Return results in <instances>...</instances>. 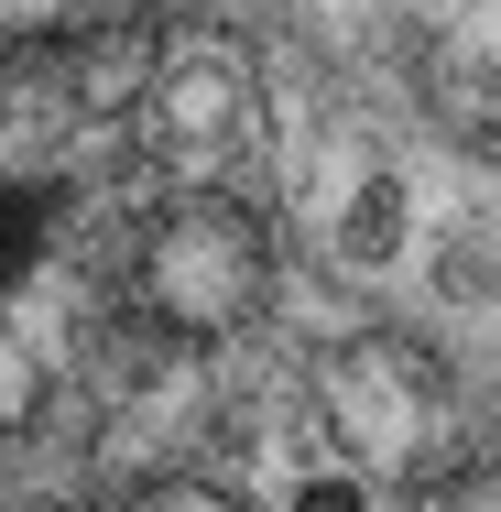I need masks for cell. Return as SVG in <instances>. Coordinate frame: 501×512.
<instances>
[{"mask_svg": "<svg viewBox=\"0 0 501 512\" xmlns=\"http://www.w3.org/2000/svg\"><path fill=\"white\" fill-rule=\"evenodd\" d=\"M131 512H251L240 491H207V480H164V491H142Z\"/></svg>", "mask_w": 501, "mask_h": 512, "instance_id": "5", "label": "cell"}, {"mask_svg": "<svg viewBox=\"0 0 501 512\" xmlns=\"http://www.w3.org/2000/svg\"><path fill=\"white\" fill-rule=\"evenodd\" d=\"M197 11H229V0H197Z\"/></svg>", "mask_w": 501, "mask_h": 512, "instance_id": "6", "label": "cell"}, {"mask_svg": "<svg viewBox=\"0 0 501 512\" xmlns=\"http://www.w3.org/2000/svg\"><path fill=\"white\" fill-rule=\"evenodd\" d=\"M273 295V240H262V218L229 197H186L175 218H153V240H142V306L164 316L175 338H229V327H251Z\"/></svg>", "mask_w": 501, "mask_h": 512, "instance_id": "1", "label": "cell"}, {"mask_svg": "<svg viewBox=\"0 0 501 512\" xmlns=\"http://www.w3.org/2000/svg\"><path fill=\"white\" fill-rule=\"evenodd\" d=\"M229 109H240V77H218V66H197V77H175V120H186V131H218Z\"/></svg>", "mask_w": 501, "mask_h": 512, "instance_id": "4", "label": "cell"}, {"mask_svg": "<svg viewBox=\"0 0 501 512\" xmlns=\"http://www.w3.org/2000/svg\"><path fill=\"white\" fill-rule=\"evenodd\" d=\"M120 22H131V0H0V44H88Z\"/></svg>", "mask_w": 501, "mask_h": 512, "instance_id": "2", "label": "cell"}, {"mask_svg": "<svg viewBox=\"0 0 501 512\" xmlns=\"http://www.w3.org/2000/svg\"><path fill=\"white\" fill-rule=\"evenodd\" d=\"M33 404H44V360H33L22 338H0V436H22Z\"/></svg>", "mask_w": 501, "mask_h": 512, "instance_id": "3", "label": "cell"}]
</instances>
